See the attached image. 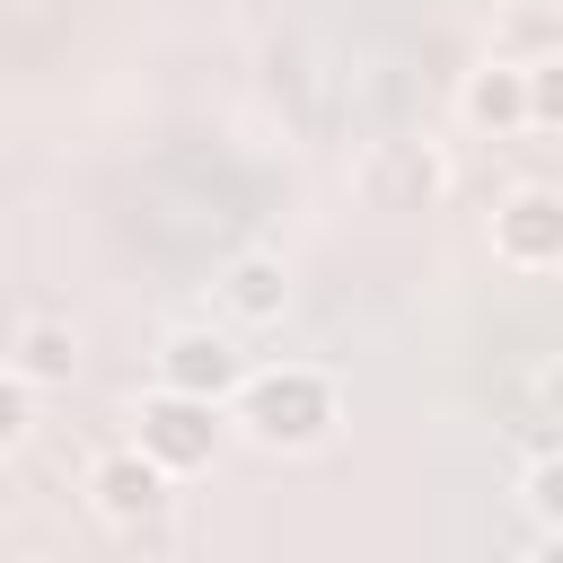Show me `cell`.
<instances>
[{
  "instance_id": "6da1fadb",
  "label": "cell",
  "mask_w": 563,
  "mask_h": 563,
  "mask_svg": "<svg viewBox=\"0 0 563 563\" xmlns=\"http://www.w3.org/2000/svg\"><path fill=\"white\" fill-rule=\"evenodd\" d=\"M229 422H238V440H255L273 457H308V449L334 440L343 387L308 361H273V369H246V387L229 396Z\"/></svg>"
},
{
  "instance_id": "7a4b0ae2",
  "label": "cell",
  "mask_w": 563,
  "mask_h": 563,
  "mask_svg": "<svg viewBox=\"0 0 563 563\" xmlns=\"http://www.w3.org/2000/svg\"><path fill=\"white\" fill-rule=\"evenodd\" d=\"M238 422H229V405L220 396H185V387H150L141 405H132V440L167 466V475H202L211 457H220V440H229Z\"/></svg>"
},
{
  "instance_id": "3957f363",
  "label": "cell",
  "mask_w": 563,
  "mask_h": 563,
  "mask_svg": "<svg viewBox=\"0 0 563 563\" xmlns=\"http://www.w3.org/2000/svg\"><path fill=\"white\" fill-rule=\"evenodd\" d=\"M167 484H176V475H167L141 440H123V449H106V457L88 466V510H97L106 528H132V537H141V528L167 519V501H176Z\"/></svg>"
},
{
  "instance_id": "277c9868",
  "label": "cell",
  "mask_w": 563,
  "mask_h": 563,
  "mask_svg": "<svg viewBox=\"0 0 563 563\" xmlns=\"http://www.w3.org/2000/svg\"><path fill=\"white\" fill-rule=\"evenodd\" d=\"M493 264L563 273V185H510L493 202Z\"/></svg>"
},
{
  "instance_id": "5b68a950",
  "label": "cell",
  "mask_w": 563,
  "mask_h": 563,
  "mask_svg": "<svg viewBox=\"0 0 563 563\" xmlns=\"http://www.w3.org/2000/svg\"><path fill=\"white\" fill-rule=\"evenodd\" d=\"M158 378L167 387H185V396H238L246 387V352H238V334H220V325H176L167 343H158Z\"/></svg>"
},
{
  "instance_id": "8992f818",
  "label": "cell",
  "mask_w": 563,
  "mask_h": 563,
  "mask_svg": "<svg viewBox=\"0 0 563 563\" xmlns=\"http://www.w3.org/2000/svg\"><path fill=\"white\" fill-rule=\"evenodd\" d=\"M361 194H369L378 211H431V202L449 194V158H440L431 141H387V150L361 167Z\"/></svg>"
},
{
  "instance_id": "52a82bcc",
  "label": "cell",
  "mask_w": 563,
  "mask_h": 563,
  "mask_svg": "<svg viewBox=\"0 0 563 563\" xmlns=\"http://www.w3.org/2000/svg\"><path fill=\"white\" fill-rule=\"evenodd\" d=\"M220 308H229L238 325H282V308H290V264H282L273 246L229 255V264H220Z\"/></svg>"
},
{
  "instance_id": "ba28073f",
  "label": "cell",
  "mask_w": 563,
  "mask_h": 563,
  "mask_svg": "<svg viewBox=\"0 0 563 563\" xmlns=\"http://www.w3.org/2000/svg\"><path fill=\"white\" fill-rule=\"evenodd\" d=\"M457 114L475 123V132H537V114H528V62H484V70H466V88H457Z\"/></svg>"
},
{
  "instance_id": "9c48e42d",
  "label": "cell",
  "mask_w": 563,
  "mask_h": 563,
  "mask_svg": "<svg viewBox=\"0 0 563 563\" xmlns=\"http://www.w3.org/2000/svg\"><path fill=\"white\" fill-rule=\"evenodd\" d=\"M9 369H18L26 387L62 396V387H70V369H79V343H70V325H62V317H18V334H9Z\"/></svg>"
},
{
  "instance_id": "30bf717a",
  "label": "cell",
  "mask_w": 563,
  "mask_h": 563,
  "mask_svg": "<svg viewBox=\"0 0 563 563\" xmlns=\"http://www.w3.org/2000/svg\"><path fill=\"white\" fill-rule=\"evenodd\" d=\"M519 501H528V519L545 528V545H563V449H545V457L519 475Z\"/></svg>"
},
{
  "instance_id": "8fae6325",
  "label": "cell",
  "mask_w": 563,
  "mask_h": 563,
  "mask_svg": "<svg viewBox=\"0 0 563 563\" xmlns=\"http://www.w3.org/2000/svg\"><path fill=\"white\" fill-rule=\"evenodd\" d=\"M528 114H537V132H563V53L528 62Z\"/></svg>"
},
{
  "instance_id": "7c38bea8",
  "label": "cell",
  "mask_w": 563,
  "mask_h": 563,
  "mask_svg": "<svg viewBox=\"0 0 563 563\" xmlns=\"http://www.w3.org/2000/svg\"><path fill=\"white\" fill-rule=\"evenodd\" d=\"M35 396H44V387H26V378L9 369V387H0V449H18V440L35 431Z\"/></svg>"
},
{
  "instance_id": "4fadbf2b",
  "label": "cell",
  "mask_w": 563,
  "mask_h": 563,
  "mask_svg": "<svg viewBox=\"0 0 563 563\" xmlns=\"http://www.w3.org/2000/svg\"><path fill=\"white\" fill-rule=\"evenodd\" d=\"M537 413H545V422H563V361H545V369H537Z\"/></svg>"
}]
</instances>
